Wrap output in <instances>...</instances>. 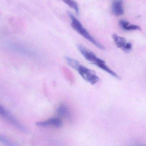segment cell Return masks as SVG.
<instances>
[{
  "label": "cell",
  "mask_w": 146,
  "mask_h": 146,
  "mask_svg": "<svg viewBox=\"0 0 146 146\" xmlns=\"http://www.w3.org/2000/svg\"><path fill=\"white\" fill-rule=\"evenodd\" d=\"M122 0H114L112 2L111 9L112 13L116 16H119L124 13Z\"/></svg>",
  "instance_id": "obj_7"
},
{
  "label": "cell",
  "mask_w": 146,
  "mask_h": 146,
  "mask_svg": "<svg viewBox=\"0 0 146 146\" xmlns=\"http://www.w3.org/2000/svg\"><path fill=\"white\" fill-rule=\"evenodd\" d=\"M65 59L68 65L77 71L86 81L93 85L99 82V78L93 70L86 67L81 64L78 61L71 57H66Z\"/></svg>",
  "instance_id": "obj_1"
},
{
  "label": "cell",
  "mask_w": 146,
  "mask_h": 146,
  "mask_svg": "<svg viewBox=\"0 0 146 146\" xmlns=\"http://www.w3.org/2000/svg\"><path fill=\"white\" fill-rule=\"evenodd\" d=\"M56 112L60 117L65 118L69 121L72 119L71 111L69 107L66 104H60L56 109Z\"/></svg>",
  "instance_id": "obj_6"
},
{
  "label": "cell",
  "mask_w": 146,
  "mask_h": 146,
  "mask_svg": "<svg viewBox=\"0 0 146 146\" xmlns=\"http://www.w3.org/2000/svg\"><path fill=\"white\" fill-rule=\"evenodd\" d=\"M135 146H146L144 145H136Z\"/></svg>",
  "instance_id": "obj_12"
},
{
  "label": "cell",
  "mask_w": 146,
  "mask_h": 146,
  "mask_svg": "<svg viewBox=\"0 0 146 146\" xmlns=\"http://www.w3.org/2000/svg\"><path fill=\"white\" fill-rule=\"evenodd\" d=\"M112 37L117 47L124 51L126 44L127 43L126 38L115 33L112 35Z\"/></svg>",
  "instance_id": "obj_8"
},
{
  "label": "cell",
  "mask_w": 146,
  "mask_h": 146,
  "mask_svg": "<svg viewBox=\"0 0 146 146\" xmlns=\"http://www.w3.org/2000/svg\"><path fill=\"white\" fill-rule=\"evenodd\" d=\"M0 115L5 118L14 127L24 133L27 132V129L18 121L10 113H9L0 104Z\"/></svg>",
  "instance_id": "obj_4"
},
{
  "label": "cell",
  "mask_w": 146,
  "mask_h": 146,
  "mask_svg": "<svg viewBox=\"0 0 146 146\" xmlns=\"http://www.w3.org/2000/svg\"><path fill=\"white\" fill-rule=\"evenodd\" d=\"M67 5H68L70 7L72 8L75 11L77 14H79V9L77 3L74 0H62Z\"/></svg>",
  "instance_id": "obj_10"
},
{
  "label": "cell",
  "mask_w": 146,
  "mask_h": 146,
  "mask_svg": "<svg viewBox=\"0 0 146 146\" xmlns=\"http://www.w3.org/2000/svg\"><path fill=\"white\" fill-rule=\"evenodd\" d=\"M120 26L123 30L125 31H140L141 28L140 27L136 25H130L129 22L127 21L121 20L119 21Z\"/></svg>",
  "instance_id": "obj_9"
},
{
  "label": "cell",
  "mask_w": 146,
  "mask_h": 146,
  "mask_svg": "<svg viewBox=\"0 0 146 146\" xmlns=\"http://www.w3.org/2000/svg\"><path fill=\"white\" fill-rule=\"evenodd\" d=\"M77 48L81 54L87 60L106 72L113 77L120 79V76L108 67L105 61L99 58L93 52L82 45H77Z\"/></svg>",
  "instance_id": "obj_2"
},
{
  "label": "cell",
  "mask_w": 146,
  "mask_h": 146,
  "mask_svg": "<svg viewBox=\"0 0 146 146\" xmlns=\"http://www.w3.org/2000/svg\"><path fill=\"white\" fill-rule=\"evenodd\" d=\"M63 123L62 120L59 117H52L46 121L37 122L36 125L39 127H54L56 128H60L62 127Z\"/></svg>",
  "instance_id": "obj_5"
},
{
  "label": "cell",
  "mask_w": 146,
  "mask_h": 146,
  "mask_svg": "<svg viewBox=\"0 0 146 146\" xmlns=\"http://www.w3.org/2000/svg\"><path fill=\"white\" fill-rule=\"evenodd\" d=\"M68 14L71 19V25L76 31L89 42L94 44L97 48L100 49H104V47L90 34L87 30L84 28L81 23L73 14L70 12H68Z\"/></svg>",
  "instance_id": "obj_3"
},
{
  "label": "cell",
  "mask_w": 146,
  "mask_h": 146,
  "mask_svg": "<svg viewBox=\"0 0 146 146\" xmlns=\"http://www.w3.org/2000/svg\"><path fill=\"white\" fill-rule=\"evenodd\" d=\"M0 142L4 146H15L7 137L1 134H0Z\"/></svg>",
  "instance_id": "obj_11"
}]
</instances>
